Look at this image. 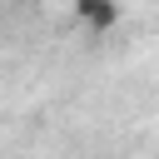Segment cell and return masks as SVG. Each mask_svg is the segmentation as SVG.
I'll list each match as a JSON object with an SVG mask.
<instances>
[{"instance_id":"6da1fadb","label":"cell","mask_w":159,"mask_h":159,"mask_svg":"<svg viewBox=\"0 0 159 159\" xmlns=\"http://www.w3.org/2000/svg\"><path fill=\"white\" fill-rule=\"evenodd\" d=\"M119 20H124V5L119 0H75V25L84 35H109Z\"/></svg>"}]
</instances>
